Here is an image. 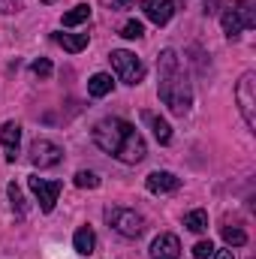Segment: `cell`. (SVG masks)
Wrapping results in <instances>:
<instances>
[{
  "instance_id": "cell-1",
  "label": "cell",
  "mask_w": 256,
  "mask_h": 259,
  "mask_svg": "<svg viewBox=\"0 0 256 259\" xmlns=\"http://www.w3.org/2000/svg\"><path fill=\"white\" fill-rule=\"evenodd\" d=\"M94 145L112 157H118L121 163L136 166L145 160L148 148H145V139L139 136V130L127 124L124 118H103L97 127H94Z\"/></svg>"
},
{
  "instance_id": "cell-2",
  "label": "cell",
  "mask_w": 256,
  "mask_h": 259,
  "mask_svg": "<svg viewBox=\"0 0 256 259\" xmlns=\"http://www.w3.org/2000/svg\"><path fill=\"white\" fill-rule=\"evenodd\" d=\"M157 66H160V88H157L160 100L169 106L172 115H181V118H184V115L190 112L193 91H190V81H187L181 64H178V55H175L172 49H163Z\"/></svg>"
},
{
  "instance_id": "cell-3",
  "label": "cell",
  "mask_w": 256,
  "mask_h": 259,
  "mask_svg": "<svg viewBox=\"0 0 256 259\" xmlns=\"http://www.w3.org/2000/svg\"><path fill=\"white\" fill-rule=\"evenodd\" d=\"M220 21H223V30L229 39L241 36L244 30H250L256 24V0H232V6L223 9Z\"/></svg>"
},
{
  "instance_id": "cell-4",
  "label": "cell",
  "mask_w": 256,
  "mask_h": 259,
  "mask_svg": "<svg viewBox=\"0 0 256 259\" xmlns=\"http://www.w3.org/2000/svg\"><path fill=\"white\" fill-rule=\"evenodd\" d=\"M106 223L124 238H139L145 232V220L133 208H106Z\"/></svg>"
},
{
  "instance_id": "cell-5",
  "label": "cell",
  "mask_w": 256,
  "mask_h": 259,
  "mask_svg": "<svg viewBox=\"0 0 256 259\" xmlns=\"http://www.w3.org/2000/svg\"><path fill=\"white\" fill-rule=\"evenodd\" d=\"M109 61H112L115 72H118V78H121L124 84H139V81L145 78V64H142L133 52L118 49V52H112V55H109Z\"/></svg>"
},
{
  "instance_id": "cell-6",
  "label": "cell",
  "mask_w": 256,
  "mask_h": 259,
  "mask_svg": "<svg viewBox=\"0 0 256 259\" xmlns=\"http://www.w3.org/2000/svg\"><path fill=\"white\" fill-rule=\"evenodd\" d=\"M235 100H238V109L244 115V124L253 130L256 127V72H244L238 88H235Z\"/></svg>"
},
{
  "instance_id": "cell-7",
  "label": "cell",
  "mask_w": 256,
  "mask_h": 259,
  "mask_svg": "<svg viewBox=\"0 0 256 259\" xmlns=\"http://www.w3.org/2000/svg\"><path fill=\"white\" fill-rule=\"evenodd\" d=\"M61 160H64L61 145H55V142H49V139H33V142H30V163H33L36 169H52V166H58Z\"/></svg>"
},
{
  "instance_id": "cell-8",
  "label": "cell",
  "mask_w": 256,
  "mask_h": 259,
  "mask_svg": "<svg viewBox=\"0 0 256 259\" xmlns=\"http://www.w3.org/2000/svg\"><path fill=\"white\" fill-rule=\"evenodd\" d=\"M27 184H30L33 196L39 199V208H42L46 214H52L58 196H61V190H64V184H61V181H46V178H39V175H30Z\"/></svg>"
},
{
  "instance_id": "cell-9",
  "label": "cell",
  "mask_w": 256,
  "mask_h": 259,
  "mask_svg": "<svg viewBox=\"0 0 256 259\" xmlns=\"http://www.w3.org/2000/svg\"><path fill=\"white\" fill-rule=\"evenodd\" d=\"M181 256V241L172 232H163L151 241V259H178Z\"/></svg>"
},
{
  "instance_id": "cell-10",
  "label": "cell",
  "mask_w": 256,
  "mask_h": 259,
  "mask_svg": "<svg viewBox=\"0 0 256 259\" xmlns=\"http://www.w3.org/2000/svg\"><path fill=\"white\" fill-rule=\"evenodd\" d=\"M142 9H145V18H148V21H154L157 27L169 24V18L175 15L172 0H142Z\"/></svg>"
},
{
  "instance_id": "cell-11",
  "label": "cell",
  "mask_w": 256,
  "mask_h": 259,
  "mask_svg": "<svg viewBox=\"0 0 256 259\" xmlns=\"http://www.w3.org/2000/svg\"><path fill=\"white\" fill-rule=\"evenodd\" d=\"M145 187H148L154 196L175 193V190L181 187V178H175L172 172H151V175L145 178Z\"/></svg>"
},
{
  "instance_id": "cell-12",
  "label": "cell",
  "mask_w": 256,
  "mask_h": 259,
  "mask_svg": "<svg viewBox=\"0 0 256 259\" xmlns=\"http://www.w3.org/2000/svg\"><path fill=\"white\" fill-rule=\"evenodd\" d=\"M0 142H3V151H6V163H15L18 160V145H21V127L15 121H6L0 130Z\"/></svg>"
},
{
  "instance_id": "cell-13",
  "label": "cell",
  "mask_w": 256,
  "mask_h": 259,
  "mask_svg": "<svg viewBox=\"0 0 256 259\" xmlns=\"http://www.w3.org/2000/svg\"><path fill=\"white\" fill-rule=\"evenodd\" d=\"M72 247H75V253L91 256L94 247H97V235H94V229H91V226H81V229L72 235Z\"/></svg>"
},
{
  "instance_id": "cell-14",
  "label": "cell",
  "mask_w": 256,
  "mask_h": 259,
  "mask_svg": "<svg viewBox=\"0 0 256 259\" xmlns=\"http://www.w3.org/2000/svg\"><path fill=\"white\" fill-rule=\"evenodd\" d=\"M88 33H55V42L58 46H64L69 55H75V52H81V49H88Z\"/></svg>"
},
{
  "instance_id": "cell-15",
  "label": "cell",
  "mask_w": 256,
  "mask_h": 259,
  "mask_svg": "<svg viewBox=\"0 0 256 259\" xmlns=\"http://www.w3.org/2000/svg\"><path fill=\"white\" fill-rule=\"evenodd\" d=\"M112 88H115V81H112V75H106V72H97V75H91V81H88V94H91V97H106V94H112Z\"/></svg>"
},
{
  "instance_id": "cell-16",
  "label": "cell",
  "mask_w": 256,
  "mask_h": 259,
  "mask_svg": "<svg viewBox=\"0 0 256 259\" xmlns=\"http://www.w3.org/2000/svg\"><path fill=\"white\" fill-rule=\"evenodd\" d=\"M142 118L151 124V130H154V136H157V142H160V145H169V142H172V127H169L163 118H157V115H151V112H145Z\"/></svg>"
},
{
  "instance_id": "cell-17",
  "label": "cell",
  "mask_w": 256,
  "mask_h": 259,
  "mask_svg": "<svg viewBox=\"0 0 256 259\" xmlns=\"http://www.w3.org/2000/svg\"><path fill=\"white\" fill-rule=\"evenodd\" d=\"M91 18V6L88 3H78V6H72L69 12H64V27H75V24H81V21H88Z\"/></svg>"
},
{
  "instance_id": "cell-18",
  "label": "cell",
  "mask_w": 256,
  "mask_h": 259,
  "mask_svg": "<svg viewBox=\"0 0 256 259\" xmlns=\"http://www.w3.org/2000/svg\"><path fill=\"white\" fill-rule=\"evenodd\" d=\"M6 193H9V202H12V211H15L18 217H24V214H27V202H24V193H21V187L12 181V184L6 187Z\"/></svg>"
},
{
  "instance_id": "cell-19",
  "label": "cell",
  "mask_w": 256,
  "mask_h": 259,
  "mask_svg": "<svg viewBox=\"0 0 256 259\" xmlns=\"http://www.w3.org/2000/svg\"><path fill=\"white\" fill-rule=\"evenodd\" d=\"M223 241L229 247H244L247 244V232L241 226H223Z\"/></svg>"
},
{
  "instance_id": "cell-20",
  "label": "cell",
  "mask_w": 256,
  "mask_h": 259,
  "mask_svg": "<svg viewBox=\"0 0 256 259\" xmlns=\"http://www.w3.org/2000/svg\"><path fill=\"white\" fill-rule=\"evenodd\" d=\"M184 226H187L190 232H205V229H208V214H205L202 208H196V211H190V214L184 217Z\"/></svg>"
},
{
  "instance_id": "cell-21",
  "label": "cell",
  "mask_w": 256,
  "mask_h": 259,
  "mask_svg": "<svg viewBox=\"0 0 256 259\" xmlns=\"http://www.w3.org/2000/svg\"><path fill=\"white\" fill-rule=\"evenodd\" d=\"M121 36H124V39H142V36H145V24L136 21V18H130L127 24L121 27Z\"/></svg>"
},
{
  "instance_id": "cell-22",
  "label": "cell",
  "mask_w": 256,
  "mask_h": 259,
  "mask_svg": "<svg viewBox=\"0 0 256 259\" xmlns=\"http://www.w3.org/2000/svg\"><path fill=\"white\" fill-rule=\"evenodd\" d=\"M75 187H81V190H94V187H100V178L94 175V172H75Z\"/></svg>"
},
{
  "instance_id": "cell-23",
  "label": "cell",
  "mask_w": 256,
  "mask_h": 259,
  "mask_svg": "<svg viewBox=\"0 0 256 259\" xmlns=\"http://www.w3.org/2000/svg\"><path fill=\"white\" fill-rule=\"evenodd\" d=\"M30 72H33L36 78H49V75L55 72V66H52L49 58H39V61H33V64H30Z\"/></svg>"
},
{
  "instance_id": "cell-24",
  "label": "cell",
  "mask_w": 256,
  "mask_h": 259,
  "mask_svg": "<svg viewBox=\"0 0 256 259\" xmlns=\"http://www.w3.org/2000/svg\"><path fill=\"white\" fill-rule=\"evenodd\" d=\"M211 253H214V244H211V241H196L193 259H211Z\"/></svg>"
},
{
  "instance_id": "cell-25",
  "label": "cell",
  "mask_w": 256,
  "mask_h": 259,
  "mask_svg": "<svg viewBox=\"0 0 256 259\" xmlns=\"http://www.w3.org/2000/svg\"><path fill=\"white\" fill-rule=\"evenodd\" d=\"M220 3H223V0H202V12H205V15H217V12H220Z\"/></svg>"
},
{
  "instance_id": "cell-26",
  "label": "cell",
  "mask_w": 256,
  "mask_h": 259,
  "mask_svg": "<svg viewBox=\"0 0 256 259\" xmlns=\"http://www.w3.org/2000/svg\"><path fill=\"white\" fill-rule=\"evenodd\" d=\"M24 6V0H0V12H18Z\"/></svg>"
},
{
  "instance_id": "cell-27",
  "label": "cell",
  "mask_w": 256,
  "mask_h": 259,
  "mask_svg": "<svg viewBox=\"0 0 256 259\" xmlns=\"http://www.w3.org/2000/svg\"><path fill=\"white\" fill-rule=\"evenodd\" d=\"M112 6L115 9H127V6H133V0H112Z\"/></svg>"
},
{
  "instance_id": "cell-28",
  "label": "cell",
  "mask_w": 256,
  "mask_h": 259,
  "mask_svg": "<svg viewBox=\"0 0 256 259\" xmlns=\"http://www.w3.org/2000/svg\"><path fill=\"white\" fill-rule=\"evenodd\" d=\"M214 259H232V250H217V253H211Z\"/></svg>"
}]
</instances>
